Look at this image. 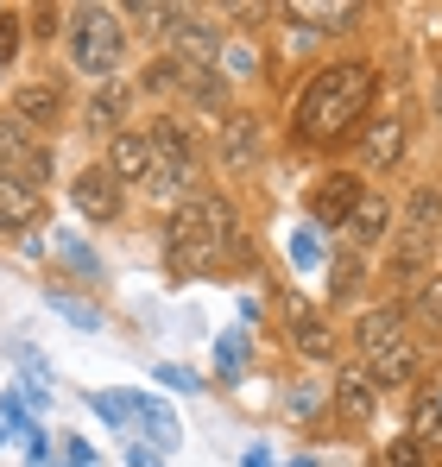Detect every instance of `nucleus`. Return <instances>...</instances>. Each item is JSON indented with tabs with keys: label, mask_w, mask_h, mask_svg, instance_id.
Instances as JSON below:
<instances>
[{
	"label": "nucleus",
	"mask_w": 442,
	"mask_h": 467,
	"mask_svg": "<svg viewBox=\"0 0 442 467\" xmlns=\"http://www.w3.org/2000/svg\"><path fill=\"white\" fill-rule=\"evenodd\" d=\"M373 108V70L367 64H329L316 70L303 101H297V133L310 146H329V140H348Z\"/></svg>",
	"instance_id": "1"
},
{
	"label": "nucleus",
	"mask_w": 442,
	"mask_h": 467,
	"mask_svg": "<svg viewBox=\"0 0 442 467\" xmlns=\"http://www.w3.org/2000/svg\"><path fill=\"white\" fill-rule=\"evenodd\" d=\"M227 253H247L227 196H216V190L184 196V202L171 209V265H177V272H216Z\"/></svg>",
	"instance_id": "2"
},
{
	"label": "nucleus",
	"mask_w": 442,
	"mask_h": 467,
	"mask_svg": "<svg viewBox=\"0 0 442 467\" xmlns=\"http://www.w3.org/2000/svg\"><path fill=\"white\" fill-rule=\"evenodd\" d=\"M121 51H127V26H121V13L114 6H76L70 13V64L82 77H114V64H121Z\"/></svg>",
	"instance_id": "3"
},
{
	"label": "nucleus",
	"mask_w": 442,
	"mask_h": 467,
	"mask_svg": "<svg viewBox=\"0 0 442 467\" xmlns=\"http://www.w3.org/2000/svg\"><path fill=\"white\" fill-rule=\"evenodd\" d=\"M146 140H152V190L177 196V190H184V183L196 177V152H190V133H184L177 120H152Z\"/></svg>",
	"instance_id": "4"
},
{
	"label": "nucleus",
	"mask_w": 442,
	"mask_h": 467,
	"mask_svg": "<svg viewBox=\"0 0 442 467\" xmlns=\"http://www.w3.org/2000/svg\"><path fill=\"white\" fill-rule=\"evenodd\" d=\"M171 64L177 70H196V77H216V57H221V38L209 19H196V13H177L171 19Z\"/></svg>",
	"instance_id": "5"
},
{
	"label": "nucleus",
	"mask_w": 442,
	"mask_h": 467,
	"mask_svg": "<svg viewBox=\"0 0 442 467\" xmlns=\"http://www.w3.org/2000/svg\"><path fill=\"white\" fill-rule=\"evenodd\" d=\"M64 101H70V95H64L58 77H32V82L13 88V120H19L26 133H32V127H58V120H64Z\"/></svg>",
	"instance_id": "6"
},
{
	"label": "nucleus",
	"mask_w": 442,
	"mask_h": 467,
	"mask_svg": "<svg viewBox=\"0 0 442 467\" xmlns=\"http://www.w3.org/2000/svg\"><path fill=\"white\" fill-rule=\"evenodd\" d=\"M442 240V190L437 183H417L411 202H405V228H398V246H417V253H437Z\"/></svg>",
	"instance_id": "7"
},
{
	"label": "nucleus",
	"mask_w": 442,
	"mask_h": 467,
	"mask_svg": "<svg viewBox=\"0 0 442 467\" xmlns=\"http://www.w3.org/2000/svg\"><path fill=\"white\" fill-rule=\"evenodd\" d=\"M70 202L89 222H114V215H121V183H114V171H108V164H82L70 177Z\"/></svg>",
	"instance_id": "8"
},
{
	"label": "nucleus",
	"mask_w": 442,
	"mask_h": 467,
	"mask_svg": "<svg viewBox=\"0 0 442 467\" xmlns=\"http://www.w3.org/2000/svg\"><path fill=\"white\" fill-rule=\"evenodd\" d=\"M0 171H6V177H19V183L32 177V190H38V183H45V171H51V152H45V146H32V133H26L19 120H0Z\"/></svg>",
	"instance_id": "9"
},
{
	"label": "nucleus",
	"mask_w": 442,
	"mask_h": 467,
	"mask_svg": "<svg viewBox=\"0 0 442 467\" xmlns=\"http://www.w3.org/2000/svg\"><path fill=\"white\" fill-rule=\"evenodd\" d=\"M367 190H361V177H322L316 190H310V215H316V228H348V215H354V202H361Z\"/></svg>",
	"instance_id": "10"
},
{
	"label": "nucleus",
	"mask_w": 442,
	"mask_h": 467,
	"mask_svg": "<svg viewBox=\"0 0 442 467\" xmlns=\"http://www.w3.org/2000/svg\"><path fill=\"white\" fill-rule=\"evenodd\" d=\"M127 114H133V82H121V77H108L95 95H89V108H82L89 133H108V140L127 127Z\"/></svg>",
	"instance_id": "11"
},
{
	"label": "nucleus",
	"mask_w": 442,
	"mask_h": 467,
	"mask_svg": "<svg viewBox=\"0 0 442 467\" xmlns=\"http://www.w3.org/2000/svg\"><path fill=\"white\" fill-rule=\"evenodd\" d=\"M354 341H361V354H367V367H373L379 354H392L398 341H411V335H405V310H398V304H379V310H367L361 322H354Z\"/></svg>",
	"instance_id": "12"
},
{
	"label": "nucleus",
	"mask_w": 442,
	"mask_h": 467,
	"mask_svg": "<svg viewBox=\"0 0 442 467\" xmlns=\"http://www.w3.org/2000/svg\"><path fill=\"white\" fill-rule=\"evenodd\" d=\"M285 316H291V341L303 360H335V328H329V316H316L303 297H285Z\"/></svg>",
	"instance_id": "13"
},
{
	"label": "nucleus",
	"mask_w": 442,
	"mask_h": 467,
	"mask_svg": "<svg viewBox=\"0 0 442 467\" xmlns=\"http://www.w3.org/2000/svg\"><path fill=\"white\" fill-rule=\"evenodd\" d=\"M108 171H114V183H133V177H146V183H152V140H146V127H121V133L108 140Z\"/></svg>",
	"instance_id": "14"
},
{
	"label": "nucleus",
	"mask_w": 442,
	"mask_h": 467,
	"mask_svg": "<svg viewBox=\"0 0 442 467\" xmlns=\"http://www.w3.org/2000/svg\"><path fill=\"white\" fill-rule=\"evenodd\" d=\"M329 398H335V410H342V417L367 423V417H373V404H379V386H373L361 367H342V373H335V386H329Z\"/></svg>",
	"instance_id": "15"
},
{
	"label": "nucleus",
	"mask_w": 442,
	"mask_h": 467,
	"mask_svg": "<svg viewBox=\"0 0 442 467\" xmlns=\"http://www.w3.org/2000/svg\"><path fill=\"white\" fill-rule=\"evenodd\" d=\"M32 215H38V190L0 171V234H19Z\"/></svg>",
	"instance_id": "16"
},
{
	"label": "nucleus",
	"mask_w": 442,
	"mask_h": 467,
	"mask_svg": "<svg viewBox=\"0 0 442 467\" xmlns=\"http://www.w3.org/2000/svg\"><path fill=\"white\" fill-rule=\"evenodd\" d=\"M348 234H354V246H379L392 234V202L385 196H361L354 215H348Z\"/></svg>",
	"instance_id": "17"
},
{
	"label": "nucleus",
	"mask_w": 442,
	"mask_h": 467,
	"mask_svg": "<svg viewBox=\"0 0 442 467\" xmlns=\"http://www.w3.org/2000/svg\"><path fill=\"white\" fill-rule=\"evenodd\" d=\"M398 152H405V127H398V120H379V127H367V140H361L367 171H392V164H398Z\"/></svg>",
	"instance_id": "18"
},
{
	"label": "nucleus",
	"mask_w": 442,
	"mask_h": 467,
	"mask_svg": "<svg viewBox=\"0 0 442 467\" xmlns=\"http://www.w3.org/2000/svg\"><path fill=\"white\" fill-rule=\"evenodd\" d=\"M221 158H227V164H253V158H259V120H253V114L221 120Z\"/></svg>",
	"instance_id": "19"
},
{
	"label": "nucleus",
	"mask_w": 442,
	"mask_h": 467,
	"mask_svg": "<svg viewBox=\"0 0 442 467\" xmlns=\"http://www.w3.org/2000/svg\"><path fill=\"white\" fill-rule=\"evenodd\" d=\"M127 417H133V423H146V436L158 442V449H171V442H177V423H171V410H164L158 398H140V391H127Z\"/></svg>",
	"instance_id": "20"
},
{
	"label": "nucleus",
	"mask_w": 442,
	"mask_h": 467,
	"mask_svg": "<svg viewBox=\"0 0 442 467\" xmlns=\"http://www.w3.org/2000/svg\"><path fill=\"white\" fill-rule=\"evenodd\" d=\"M398 310H405V322H417V328H442V272H430Z\"/></svg>",
	"instance_id": "21"
},
{
	"label": "nucleus",
	"mask_w": 442,
	"mask_h": 467,
	"mask_svg": "<svg viewBox=\"0 0 442 467\" xmlns=\"http://www.w3.org/2000/svg\"><path fill=\"white\" fill-rule=\"evenodd\" d=\"M367 379H373V386H411V379H417V348L398 341L392 354H379V360L367 367Z\"/></svg>",
	"instance_id": "22"
},
{
	"label": "nucleus",
	"mask_w": 442,
	"mask_h": 467,
	"mask_svg": "<svg viewBox=\"0 0 442 467\" xmlns=\"http://www.w3.org/2000/svg\"><path fill=\"white\" fill-rule=\"evenodd\" d=\"M329 291H335V304L361 291V259H354V253H342V259L329 265Z\"/></svg>",
	"instance_id": "23"
},
{
	"label": "nucleus",
	"mask_w": 442,
	"mask_h": 467,
	"mask_svg": "<svg viewBox=\"0 0 442 467\" xmlns=\"http://www.w3.org/2000/svg\"><path fill=\"white\" fill-rule=\"evenodd\" d=\"M127 19H133V32H171V19H177V6H152V0H140V6H133Z\"/></svg>",
	"instance_id": "24"
},
{
	"label": "nucleus",
	"mask_w": 442,
	"mask_h": 467,
	"mask_svg": "<svg viewBox=\"0 0 442 467\" xmlns=\"http://www.w3.org/2000/svg\"><path fill=\"white\" fill-rule=\"evenodd\" d=\"M385 467H430V449H424L417 436H398V442L385 449Z\"/></svg>",
	"instance_id": "25"
},
{
	"label": "nucleus",
	"mask_w": 442,
	"mask_h": 467,
	"mask_svg": "<svg viewBox=\"0 0 442 467\" xmlns=\"http://www.w3.org/2000/svg\"><path fill=\"white\" fill-rule=\"evenodd\" d=\"M411 436H417L424 449H430V442H442V404H430V398L417 404V430H411Z\"/></svg>",
	"instance_id": "26"
},
{
	"label": "nucleus",
	"mask_w": 442,
	"mask_h": 467,
	"mask_svg": "<svg viewBox=\"0 0 442 467\" xmlns=\"http://www.w3.org/2000/svg\"><path fill=\"white\" fill-rule=\"evenodd\" d=\"M19 32H26V19L19 13H0V70L19 57Z\"/></svg>",
	"instance_id": "27"
},
{
	"label": "nucleus",
	"mask_w": 442,
	"mask_h": 467,
	"mask_svg": "<svg viewBox=\"0 0 442 467\" xmlns=\"http://www.w3.org/2000/svg\"><path fill=\"white\" fill-rule=\"evenodd\" d=\"M51 310H58V316H70L76 328H101V316L89 310V304H76V297H64V291H51Z\"/></svg>",
	"instance_id": "28"
},
{
	"label": "nucleus",
	"mask_w": 442,
	"mask_h": 467,
	"mask_svg": "<svg viewBox=\"0 0 442 467\" xmlns=\"http://www.w3.org/2000/svg\"><path fill=\"white\" fill-rule=\"evenodd\" d=\"M291 259L310 272V265H322V240L316 234H291Z\"/></svg>",
	"instance_id": "29"
},
{
	"label": "nucleus",
	"mask_w": 442,
	"mask_h": 467,
	"mask_svg": "<svg viewBox=\"0 0 442 467\" xmlns=\"http://www.w3.org/2000/svg\"><path fill=\"white\" fill-rule=\"evenodd\" d=\"M146 88H158V95H164V88H184V70L164 57V64H152V70H146Z\"/></svg>",
	"instance_id": "30"
},
{
	"label": "nucleus",
	"mask_w": 442,
	"mask_h": 467,
	"mask_svg": "<svg viewBox=\"0 0 442 467\" xmlns=\"http://www.w3.org/2000/svg\"><path fill=\"white\" fill-rule=\"evenodd\" d=\"M158 379L171 391H196V373H190V367H158Z\"/></svg>",
	"instance_id": "31"
},
{
	"label": "nucleus",
	"mask_w": 442,
	"mask_h": 467,
	"mask_svg": "<svg viewBox=\"0 0 442 467\" xmlns=\"http://www.w3.org/2000/svg\"><path fill=\"white\" fill-rule=\"evenodd\" d=\"M51 32H58V6H38L32 13V38H51Z\"/></svg>",
	"instance_id": "32"
},
{
	"label": "nucleus",
	"mask_w": 442,
	"mask_h": 467,
	"mask_svg": "<svg viewBox=\"0 0 442 467\" xmlns=\"http://www.w3.org/2000/svg\"><path fill=\"white\" fill-rule=\"evenodd\" d=\"M240 360H247V348L227 335V341H221V367H227V373H240Z\"/></svg>",
	"instance_id": "33"
},
{
	"label": "nucleus",
	"mask_w": 442,
	"mask_h": 467,
	"mask_svg": "<svg viewBox=\"0 0 442 467\" xmlns=\"http://www.w3.org/2000/svg\"><path fill=\"white\" fill-rule=\"evenodd\" d=\"M291 410H297V417H310V410H316V391L297 386V391H291Z\"/></svg>",
	"instance_id": "34"
},
{
	"label": "nucleus",
	"mask_w": 442,
	"mask_h": 467,
	"mask_svg": "<svg viewBox=\"0 0 442 467\" xmlns=\"http://www.w3.org/2000/svg\"><path fill=\"white\" fill-rule=\"evenodd\" d=\"M127 467H164V462H158L152 449H133V442H127Z\"/></svg>",
	"instance_id": "35"
},
{
	"label": "nucleus",
	"mask_w": 442,
	"mask_h": 467,
	"mask_svg": "<svg viewBox=\"0 0 442 467\" xmlns=\"http://www.w3.org/2000/svg\"><path fill=\"white\" fill-rule=\"evenodd\" d=\"M430 101H437V127H442V70H437V82H430Z\"/></svg>",
	"instance_id": "36"
},
{
	"label": "nucleus",
	"mask_w": 442,
	"mask_h": 467,
	"mask_svg": "<svg viewBox=\"0 0 442 467\" xmlns=\"http://www.w3.org/2000/svg\"><path fill=\"white\" fill-rule=\"evenodd\" d=\"M247 467H272V455H266V449H253V455H247Z\"/></svg>",
	"instance_id": "37"
},
{
	"label": "nucleus",
	"mask_w": 442,
	"mask_h": 467,
	"mask_svg": "<svg viewBox=\"0 0 442 467\" xmlns=\"http://www.w3.org/2000/svg\"><path fill=\"white\" fill-rule=\"evenodd\" d=\"M291 467H316V462H291Z\"/></svg>",
	"instance_id": "38"
},
{
	"label": "nucleus",
	"mask_w": 442,
	"mask_h": 467,
	"mask_svg": "<svg viewBox=\"0 0 442 467\" xmlns=\"http://www.w3.org/2000/svg\"><path fill=\"white\" fill-rule=\"evenodd\" d=\"M0 442H6V436H0Z\"/></svg>",
	"instance_id": "39"
}]
</instances>
